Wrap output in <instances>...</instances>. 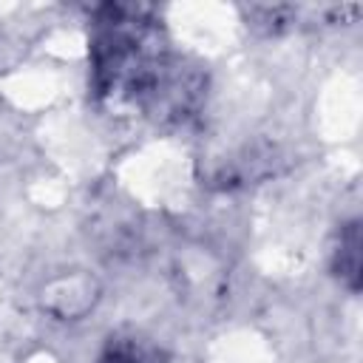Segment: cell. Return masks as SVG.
I'll use <instances>...</instances> for the list:
<instances>
[{
	"instance_id": "obj_1",
	"label": "cell",
	"mask_w": 363,
	"mask_h": 363,
	"mask_svg": "<svg viewBox=\"0 0 363 363\" xmlns=\"http://www.w3.org/2000/svg\"><path fill=\"white\" fill-rule=\"evenodd\" d=\"M91 85L99 99L147 116H182L196 91L170 60L159 23L142 9L105 6L94 23Z\"/></svg>"
},
{
	"instance_id": "obj_2",
	"label": "cell",
	"mask_w": 363,
	"mask_h": 363,
	"mask_svg": "<svg viewBox=\"0 0 363 363\" xmlns=\"http://www.w3.org/2000/svg\"><path fill=\"white\" fill-rule=\"evenodd\" d=\"M332 272L352 292L360 289V224L354 218L346 221L337 233V244L332 252Z\"/></svg>"
},
{
	"instance_id": "obj_3",
	"label": "cell",
	"mask_w": 363,
	"mask_h": 363,
	"mask_svg": "<svg viewBox=\"0 0 363 363\" xmlns=\"http://www.w3.org/2000/svg\"><path fill=\"white\" fill-rule=\"evenodd\" d=\"M96 363H164V354L142 337H111Z\"/></svg>"
}]
</instances>
